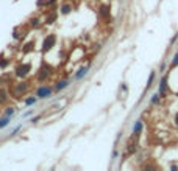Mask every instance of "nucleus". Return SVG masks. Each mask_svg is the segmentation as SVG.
<instances>
[{"label": "nucleus", "instance_id": "f257e3e1", "mask_svg": "<svg viewBox=\"0 0 178 171\" xmlns=\"http://www.w3.org/2000/svg\"><path fill=\"white\" fill-rule=\"evenodd\" d=\"M55 42H56V36H55V34H48V36L45 38V41H44L42 50H44V51H48V50H52V47L55 45Z\"/></svg>", "mask_w": 178, "mask_h": 171}, {"label": "nucleus", "instance_id": "f03ea898", "mask_svg": "<svg viewBox=\"0 0 178 171\" xmlns=\"http://www.w3.org/2000/svg\"><path fill=\"white\" fill-rule=\"evenodd\" d=\"M30 69H31V65L30 64H24V65H19L17 69H16V75L19 76V78H24L28 72H30Z\"/></svg>", "mask_w": 178, "mask_h": 171}, {"label": "nucleus", "instance_id": "7ed1b4c3", "mask_svg": "<svg viewBox=\"0 0 178 171\" xmlns=\"http://www.w3.org/2000/svg\"><path fill=\"white\" fill-rule=\"evenodd\" d=\"M50 93H52V89H48V87H41V89L38 90V96H39V98H47Z\"/></svg>", "mask_w": 178, "mask_h": 171}, {"label": "nucleus", "instance_id": "20e7f679", "mask_svg": "<svg viewBox=\"0 0 178 171\" xmlns=\"http://www.w3.org/2000/svg\"><path fill=\"white\" fill-rule=\"evenodd\" d=\"M166 89H167V78H163V80H161V86H159V93L164 95Z\"/></svg>", "mask_w": 178, "mask_h": 171}, {"label": "nucleus", "instance_id": "39448f33", "mask_svg": "<svg viewBox=\"0 0 178 171\" xmlns=\"http://www.w3.org/2000/svg\"><path fill=\"white\" fill-rule=\"evenodd\" d=\"M55 19H56V13H52V14H48V17L45 19V23H53Z\"/></svg>", "mask_w": 178, "mask_h": 171}, {"label": "nucleus", "instance_id": "423d86ee", "mask_svg": "<svg viewBox=\"0 0 178 171\" xmlns=\"http://www.w3.org/2000/svg\"><path fill=\"white\" fill-rule=\"evenodd\" d=\"M67 81H59L58 84H56V90H61V89H64V87H67Z\"/></svg>", "mask_w": 178, "mask_h": 171}, {"label": "nucleus", "instance_id": "0eeeda50", "mask_svg": "<svg viewBox=\"0 0 178 171\" xmlns=\"http://www.w3.org/2000/svg\"><path fill=\"white\" fill-rule=\"evenodd\" d=\"M61 13H63V14H69V13H70V5H64V6L61 8Z\"/></svg>", "mask_w": 178, "mask_h": 171}, {"label": "nucleus", "instance_id": "6e6552de", "mask_svg": "<svg viewBox=\"0 0 178 171\" xmlns=\"http://www.w3.org/2000/svg\"><path fill=\"white\" fill-rule=\"evenodd\" d=\"M108 13H109V8H108V6H102L100 14H102V16H108Z\"/></svg>", "mask_w": 178, "mask_h": 171}, {"label": "nucleus", "instance_id": "1a4fd4ad", "mask_svg": "<svg viewBox=\"0 0 178 171\" xmlns=\"http://www.w3.org/2000/svg\"><path fill=\"white\" fill-rule=\"evenodd\" d=\"M86 72H88V67H85V69H81V70H80V72H78V73L75 75V78H81V76H83V75H85Z\"/></svg>", "mask_w": 178, "mask_h": 171}, {"label": "nucleus", "instance_id": "9d476101", "mask_svg": "<svg viewBox=\"0 0 178 171\" xmlns=\"http://www.w3.org/2000/svg\"><path fill=\"white\" fill-rule=\"evenodd\" d=\"M3 101H6V92L0 89V103H3Z\"/></svg>", "mask_w": 178, "mask_h": 171}, {"label": "nucleus", "instance_id": "9b49d317", "mask_svg": "<svg viewBox=\"0 0 178 171\" xmlns=\"http://www.w3.org/2000/svg\"><path fill=\"white\" fill-rule=\"evenodd\" d=\"M141 128H142V123H141V122H137V123H136V126H134V132L137 134V132L141 131Z\"/></svg>", "mask_w": 178, "mask_h": 171}, {"label": "nucleus", "instance_id": "f8f14e48", "mask_svg": "<svg viewBox=\"0 0 178 171\" xmlns=\"http://www.w3.org/2000/svg\"><path fill=\"white\" fill-rule=\"evenodd\" d=\"M13 114H14V109H13V107H8V109H6V112H5V115H6V117H9V115H13Z\"/></svg>", "mask_w": 178, "mask_h": 171}, {"label": "nucleus", "instance_id": "ddd939ff", "mask_svg": "<svg viewBox=\"0 0 178 171\" xmlns=\"http://www.w3.org/2000/svg\"><path fill=\"white\" fill-rule=\"evenodd\" d=\"M153 78H155V73H152V75H150V78H148V83H147V89L152 86V83H153Z\"/></svg>", "mask_w": 178, "mask_h": 171}, {"label": "nucleus", "instance_id": "4468645a", "mask_svg": "<svg viewBox=\"0 0 178 171\" xmlns=\"http://www.w3.org/2000/svg\"><path fill=\"white\" fill-rule=\"evenodd\" d=\"M8 62H9L8 59H3V61H0V67H2V69H5V67L8 65Z\"/></svg>", "mask_w": 178, "mask_h": 171}, {"label": "nucleus", "instance_id": "2eb2a0df", "mask_svg": "<svg viewBox=\"0 0 178 171\" xmlns=\"http://www.w3.org/2000/svg\"><path fill=\"white\" fill-rule=\"evenodd\" d=\"M31 25L33 27H39V20L38 19H31Z\"/></svg>", "mask_w": 178, "mask_h": 171}, {"label": "nucleus", "instance_id": "dca6fc26", "mask_svg": "<svg viewBox=\"0 0 178 171\" xmlns=\"http://www.w3.org/2000/svg\"><path fill=\"white\" fill-rule=\"evenodd\" d=\"M6 123H8V118H2V120H0V128H3Z\"/></svg>", "mask_w": 178, "mask_h": 171}, {"label": "nucleus", "instance_id": "f3484780", "mask_svg": "<svg viewBox=\"0 0 178 171\" xmlns=\"http://www.w3.org/2000/svg\"><path fill=\"white\" fill-rule=\"evenodd\" d=\"M31 48H33V44H28V45H27V48L24 50V53H28V51H30Z\"/></svg>", "mask_w": 178, "mask_h": 171}, {"label": "nucleus", "instance_id": "a211bd4d", "mask_svg": "<svg viewBox=\"0 0 178 171\" xmlns=\"http://www.w3.org/2000/svg\"><path fill=\"white\" fill-rule=\"evenodd\" d=\"M172 65H178V53L175 54V58H174V62H172Z\"/></svg>", "mask_w": 178, "mask_h": 171}, {"label": "nucleus", "instance_id": "6ab92c4d", "mask_svg": "<svg viewBox=\"0 0 178 171\" xmlns=\"http://www.w3.org/2000/svg\"><path fill=\"white\" fill-rule=\"evenodd\" d=\"M33 103H36V98H30V100H27V104H33Z\"/></svg>", "mask_w": 178, "mask_h": 171}, {"label": "nucleus", "instance_id": "aec40b11", "mask_svg": "<svg viewBox=\"0 0 178 171\" xmlns=\"http://www.w3.org/2000/svg\"><path fill=\"white\" fill-rule=\"evenodd\" d=\"M158 101V95H153V98H152V103H156Z\"/></svg>", "mask_w": 178, "mask_h": 171}, {"label": "nucleus", "instance_id": "412c9836", "mask_svg": "<svg viewBox=\"0 0 178 171\" xmlns=\"http://www.w3.org/2000/svg\"><path fill=\"white\" fill-rule=\"evenodd\" d=\"M175 122H177V125H178V114L175 115Z\"/></svg>", "mask_w": 178, "mask_h": 171}]
</instances>
